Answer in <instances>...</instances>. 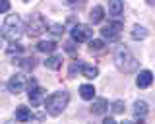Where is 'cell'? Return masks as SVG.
I'll list each match as a JSON object with an SVG mask.
<instances>
[{"label": "cell", "instance_id": "cell-1", "mask_svg": "<svg viewBox=\"0 0 155 124\" xmlns=\"http://www.w3.org/2000/svg\"><path fill=\"white\" fill-rule=\"evenodd\" d=\"M68 101H70L68 91H56L45 101V109L51 116H58V114H62V111L68 107Z\"/></svg>", "mask_w": 155, "mask_h": 124}, {"label": "cell", "instance_id": "cell-2", "mask_svg": "<svg viewBox=\"0 0 155 124\" xmlns=\"http://www.w3.org/2000/svg\"><path fill=\"white\" fill-rule=\"evenodd\" d=\"M21 20H19L18 14H10V16L4 20V25H2V37L4 39H8L10 43H16L19 39V35H21Z\"/></svg>", "mask_w": 155, "mask_h": 124}, {"label": "cell", "instance_id": "cell-3", "mask_svg": "<svg viewBox=\"0 0 155 124\" xmlns=\"http://www.w3.org/2000/svg\"><path fill=\"white\" fill-rule=\"evenodd\" d=\"M114 62H116V68L120 70V72L128 74V72H134L136 66H138V60L132 56V52L128 49H118L114 54Z\"/></svg>", "mask_w": 155, "mask_h": 124}, {"label": "cell", "instance_id": "cell-4", "mask_svg": "<svg viewBox=\"0 0 155 124\" xmlns=\"http://www.w3.org/2000/svg\"><path fill=\"white\" fill-rule=\"evenodd\" d=\"M27 35L29 37H37V35H41L43 31L47 29V21H45V18L41 16V14H33V16H29V20H27Z\"/></svg>", "mask_w": 155, "mask_h": 124}, {"label": "cell", "instance_id": "cell-5", "mask_svg": "<svg viewBox=\"0 0 155 124\" xmlns=\"http://www.w3.org/2000/svg\"><path fill=\"white\" fill-rule=\"evenodd\" d=\"M29 87H27V97H29V101H31V105H41L43 101H45V89H41L37 85L35 80H29Z\"/></svg>", "mask_w": 155, "mask_h": 124}, {"label": "cell", "instance_id": "cell-6", "mask_svg": "<svg viewBox=\"0 0 155 124\" xmlns=\"http://www.w3.org/2000/svg\"><path fill=\"white\" fill-rule=\"evenodd\" d=\"M91 37H93V29H91L89 25L78 23V25H74V29H72V39L76 43H85V41H89Z\"/></svg>", "mask_w": 155, "mask_h": 124}, {"label": "cell", "instance_id": "cell-7", "mask_svg": "<svg viewBox=\"0 0 155 124\" xmlns=\"http://www.w3.org/2000/svg\"><path fill=\"white\" fill-rule=\"evenodd\" d=\"M27 83H29V80H27L25 74H14L8 82V91L18 95L19 91H23V87H25Z\"/></svg>", "mask_w": 155, "mask_h": 124}, {"label": "cell", "instance_id": "cell-8", "mask_svg": "<svg viewBox=\"0 0 155 124\" xmlns=\"http://www.w3.org/2000/svg\"><path fill=\"white\" fill-rule=\"evenodd\" d=\"M120 31H122V21H113V23H107L101 29V35L109 41H116L120 37Z\"/></svg>", "mask_w": 155, "mask_h": 124}, {"label": "cell", "instance_id": "cell-9", "mask_svg": "<svg viewBox=\"0 0 155 124\" xmlns=\"http://www.w3.org/2000/svg\"><path fill=\"white\" fill-rule=\"evenodd\" d=\"M151 82H153V74L149 72V70H142V72L138 74V78H136V85H138V87H142V89L149 87Z\"/></svg>", "mask_w": 155, "mask_h": 124}, {"label": "cell", "instance_id": "cell-10", "mask_svg": "<svg viewBox=\"0 0 155 124\" xmlns=\"http://www.w3.org/2000/svg\"><path fill=\"white\" fill-rule=\"evenodd\" d=\"M107 109H109L107 99H95L93 105H91V113H93V114H105Z\"/></svg>", "mask_w": 155, "mask_h": 124}, {"label": "cell", "instance_id": "cell-11", "mask_svg": "<svg viewBox=\"0 0 155 124\" xmlns=\"http://www.w3.org/2000/svg\"><path fill=\"white\" fill-rule=\"evenodd\" d=\"M31 118H33L31 109H27V107L16 109V120H18V122H27V120H31Z\"/></svg>", "mask_w": 155, "mask_h": 124}, {"label": "cell", "instance_id": "cell-12", "mask_svg": "<svg viewBox=\"0 0 155 124\" xmlns=\"http://www.w3.org/2000/svg\"><path fill=\"white\" fill-rule=\"evenodd\" d=\"M124 10V2L122 0H109V14L113 16H120Z\"/></svg>", "mask_w": 155, "mask_h": 124}, {"label": "cell", "instance_id": "cell-13", "mask_svg": "<svg viewBox=\"0 0 155 124\" xmlns=\"http://www.w3.org/2000/svg\"><path fill=\"white\" fill-rule=\"evenodd\" d=\"M80 95H81V99H85V101H91V99L95 97V87L89 85V83H84L80 87Z\"/></svg>", "mask_w": 155, "mask_h": 124}, {"label": "cell", "instance_id": "cell-14", "mask_svg": "<svg viewBox=\"0 0 155 124\" xmlns=\"http://www.w3.org/2000/svg\"><path fill=\"white\" fill-rule=\"evenodd\" d=\"M147 111H149V109H147V105H145L143 101H138V103L134 105V116L140 118V120L147 116Z\"/></svg>", "mask_w": 155, "mask_h": 124}, {"label": "cell", "instance_id": "cell-15", "mask_svg": "<svg viewBox=\"0 0 155 124\" xmlns=\"http://www.w3.org/2000/svg\"><path fill=\"white\" fill-rule=\"evenodd\" d=\"M45 66L48 70H58L62 66V56H48L45 60Z\"/></svg>", "mask_w": 155, "mask_h": 124}, {"label": "cell", "instance_id": "cell-16", "mask_svg": "<svg viewBox=\"0 0 155 124\" xmlns=\"http://www.w3.org/2000/svg\"><path fill=\"white\" fill-rule=\"evenodd\" d=\"M81 76H84V78H87V80H93V78H97V76H99V70H97L95 66L84 64V68H81Z\"/></svg>", "mask_w": 155, "mask_h": 124}, {"label": "cell", "instance_id": "cell-17", "mask_svg": "<svg viewBox=\"0 0 155 124\" xmlns=\"http://www.w3.org/2000/svg\"><path fill=\"white\" fill-rule=\"evenodd\" d=\"M103 16H105V14H103V8H101V6H95L93 10H91V14H89V21L91 23H99L101 20H103Z\"/></svg>", "mask_w": 155, "mask_h": 124}, {"label": "cell", "instance_id": "cell-18", "mask_svg": "<svg viewBox=\"0 0 155 124\" xmlns=\"http://www.w3.org/2000/svg\"><path fill=\"white\" fill-rule=\"evenodd\" d=\"M37 49L41 52H52V51H56V43L54 41H41L37 45Z\"/></svg>", "mask_w": 155, "mask_h": 124}, {"label": "cell", "instance_id": "cell-19", "mask_svg": "<svg viewBox=\"0 0 155 124\" xmlns=\"http://www.w3.org/2000/svg\"><path fill=\"white\" fill-rule=\"evenodd\" d=\"M147 37V29L145 27H142V25H134V29H132V39H145Z\"/></svg>", "mask_w": 155, "mask_h": 124}, {"label": "cell", "instance_id": "cell-20", "mask_svg": "<svg viewBox=\"0 0 155 124\" xmlns=\"http://www.w3.org/2000/svg\"><path fill=\"white\" fill-rule=\"evenodd\" d=\"M14 62H18L21 68H25V70H33L35 68V58H16Z\"/></svg>", "mask_w": 155, "mask_h": 124}, {"label": "cell", "instance_id": "cell-21", "mask_svg": "<svg viewBox=\"0 0 155 124\" xmlns=\"http://www.w3.org/2000/svg\"><path fill=\"white\" fill-rule=\"evenodd\" d=\"M89 49L91 51H103L105 49V43L101 39H89Z\"/></svg>", "mask_w": 155, "mask_h": 124}, {"label": "cell", "instance_id": "cell-22", "mask_svg": "<svg viewBox=\"0 0 155 124\" xmlns=\"http://www.w3.org/2000/svg\"><path fill=\"white\" fill-rule=\"evenodd\" d=\"M81 68H84V62H74L70 66V78H76V74H81Z\"/></svg>", "mask_w": 155, "mask_h": 124}, {"label": "cell", "instance_id": "cell-23", "mask_svg": "<svg viewBox=\"0 0 155 124\" xmlns=\"http://www.w3.org/2000/svg\"><path fill=\"white\" fill-rule=\"evenodd\" d=\"M113 113H114V114L124 113V103H122V101H114V103H113Z\"/></svg>", "mask_w": 155, "mask_h": 124}, {"label": "cell", "instance_id": "cell-24", "mask_svg": "<svg viewBox=\"0 0 155 124\" xmlns=\"http://www.w3.org/2000/svg\"><path fill=\"white\" fill-rule=\"evenodd\" d=\"M48 31H51V33H54V35H64V27H62V25H58V23H52Z\"/></svg>", "mask_w": 155, "mask_h": 124}, {"label": "cell", "instance_id": "cell-25", "mask_svg": "<svg viewBox=\"0 0 155 124\" xmlns=\"http://www.w3.org/2000/svg\"><path fill=\"white\" fill-rule=\"evenodd\" d=\"M10 10V0H0V14Z\"/></svg>", "mask_w": 155, "mask_h": 124}, {"label": "cell", "instance_id": "cell-26", "mask_svg": "<svg viewBox=\"0 0 155 124\" xmlns=\"http://www.w3.org/2000/svg\"><path fill=\"white\" fill-rule=\"evenodd\" d=\"M8 52H10V54H14V52H16V54H19V52H21V47H19V45H16V47L10 45V47H8Z\"/></svg>", "mask_w": 155, "mask_h": 124}, {"label": "cell", "instance_id": "cell-27", "mask_svg": "<svg viewBox=\"0 0 155 124\" xmlns=\"http://www.w3.org/2000/svg\"><path fill=\"white\" fill-rule=\"evenodd\" d=\"M66 2L70 4V6H78V8L84 6V0H66Z\"/></svg>", "mask_w": 155, "mask_h": 124}, {"label": "cell", "instance_id": "cell-28", "mask_svg": "<svg viewBox=\"0 0 155 124\" xmlns=\"http://www.w3.org/2000/svg\"><path fill=\"white\" fill-rule=\"evenodd\" d=\"M103 122H105V124H116V120H114V118H105Z\"/></svg>", "mask_w": 155, "mask_h": 124}, {"label": "cell", "instance_id": "cell-29", "mask_svg": "<svg viewBox=\"0 0 155 124\" xmlns=\"http://www.w3.org/2000/svg\"><path fill=\"white\" fill-rule=\"evenodd\" d=\"M147 4H153V6H155V0H147Z\"/></svg>", "mask_w": 155, "mask_h": 124}, {"label": "cell", "instance_id": "cell-30", "mask_svg": "<svg viewBox=\"0 0 155 124\" xmlns=\"http://www.w3.org/2000/svg\"><path fill=\"white\" fill-rule=\"evenodd\" d=\"M23 2H29V0H23Z\"/></svg>", "mask_w": 155, "mask_h": 124}]
</instances>
